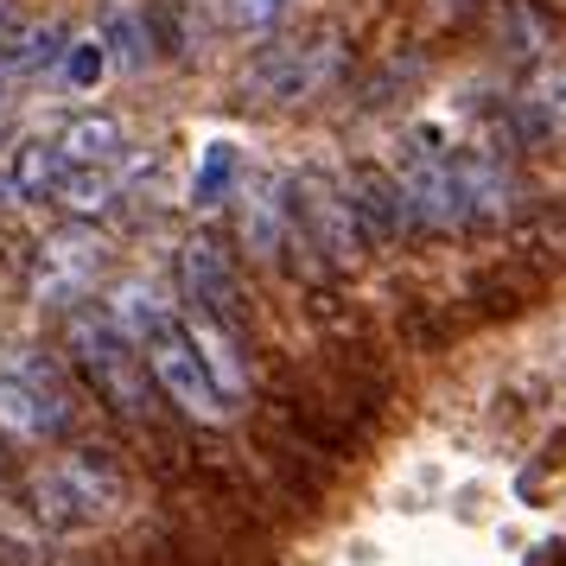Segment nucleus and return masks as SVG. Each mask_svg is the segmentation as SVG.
<instances>
[{
    "label": "nucleus",
    "mask_w": 566,
    "mask_h": 566,
    "mask_svg": "<svg viewBox=\"0 0 566 566\" xmlns=\"http://www.w3.org/2000/svg\"><path fill=\"white\" fill-rule=\"evenodd\" d=\"M395 191L408 205V230H471L503 210L510 179L484 154H427L413 147L395 166Z\"/></svg>",
    "instance_id": "f257e3e1"
},
{
    "label": "nucleus",
    "mask_w": 566,
    "mask_h": 566,
    "mask_svg": "<svg viewBox=\"0 0 566 566\" xmlns=\"http://www.w3.org/2000/svg\"><path fill=\"white\" fill-rule=\"evenodd\" d=\"M64 350L77 363V376L96 395H103L115 413H128V420H147L154 413V376H147V357H140V344H134L103 306H77L64 318Z\"/></svg>",
    "instance_id": "f03ea898"
},
{
    "label": "nucleus",
    "mask_w": 566,
    "mask_h": 566,
    "mask_svg": "<svg viewBox=\"0 0 566 566\" xmlns=\"http://www.w3.org/2000/svg\"><path fill=\"white\" fill-rule=\"evenodd\" d=\"M122 503V478L96 452H64V459L32 471V515L45 528H96Z\"/></svg>",
    "instance_id": "7ed1b4c3"
},
{
    "label": "nucleus",
    "mask_w": 566,
    "mask_h": 566,
    "mask_svg": "<svg viewBox=\"0 0 566 566\" xmlns=\"http://www.w3.org/2000/svg\"><path fill=\"white\" fill-rule=\"evenodd\" d=\"M337 71H344L337 32H300V39L261 45L242 90H249V103H312L337 83Z\"/></svg>",
    "instance_id": "20e7f679"
},
{
    "label": "nucleus",
    "mask_w": 566,
    "mask_h": 566,
    "mask_svg": "<svg viewBox=\"0 0 566 566\" xmlns=\"http://www.w3.org/2000/svg\"><path fill=\"white\" fill-rule=\"evenodd\" d=\"M140 357H147V376H154V388H159V395H166L179 413L205 420V427L230 413V401L217 395L205 357H198V344H191V332H185V318H179L172 306H166L154 325L140 332Z\"/></svg>",
    "instance_id": "39448f33"
},
{
    "label": "nucleus",
    "mask_w": 566,
    "mask_h": 566,
    "mask_svg": "<svg viewBox=\"0 0 566 566\" xmlns=\"http://www.w3.org/2000/svg\"><path fill=\"white\" fill-rule=\"evenodd\" d=\"M0 433L20 446H45V439L71 433V388L52 363L13 357L0 363Z\"/></svg>",
    "instance_id": "423d86ee"
},
{
    "label": "nucleus",
    "mask_w": 566,
    "mask_h": 566,
    "mask_svg": "<svg viewBox=\"0 0 566 566\" xmlns=\"http://www.w3.org/2000/svg\"><path fill=\"white\" fill-rule=\"evenodd\" d=\"M293 191V235L318 249V261L332 268H350V261L369 249L363 242V223H357V205H350V185H337L332 172H306Z\"/></svg>",
    "instance_id": "0eeeda50"
},
{
    "label": "nucleus",
    "mask_w": 566,
    "mask_h": 566,
    "mask_svg": "<svg viewBox=\"0 0 566 566\" xmlns=\"http://www.w3.org/2000/svg\"><path fill=\"white\" fill-rule=\"evenodd\" d=\"M103 274V242L83 230H64L52 242H39V261H32V293L45 306H71L90 293V281Z\"/></svg>",
    "instance_id": "6e6552de"
},
{
    "label": "nucleus",
    "mask_w": 566,
    "mask_h": 566,
    "mask_svg": "<svg viewBox=\"0 0 566 566\" xmlns=\"http://www.w3.org/2000/svg\"><path fill=\"white\" fill-rule=\"evenodd\" d=\"M96 45H103L108 71H147L159 57V32H154V13L140 0H96Z\"/></svg>",
    "instance_id": "1a4fd4ad"
},
{
    "label": "nucleus",
    "mask_w": 566,
    "mask_h": 566,
    "mask_svg": "<svg viewBox=\"0 0 566 566\" xmlns=\"http://www.w3.org/2000/svg\"><path fill=\"white\" fill-rule=\"evenodd\" d=\"M235 217H242V242H249V255L261 261H281L300 235H293V191H286L281 179H249L242 185V205H235Z\"/></svg>",
    "instance_id": "9d476101"
},
{
    "label": "nucleus",
    "mask_w": 566,
    "mask_h": 566,
    "mask_svg": "<svg viewBox=\"0 0 566 566\" xmlns=\"http://www.w3.org/2000/svg\"><path fill=\"white\" fill-rule=\"evenodd\" d=\"M179 293L191 312H210V318H235V268L230 255L210 242V235H191L179 249Z\"/></svg>",
    "instance_id": "9b49d317"
},
{
    "label": "nucleus",
    "mask_w": 566,
    "mask_h": 566,
    "mask_svg": "<svg viewBox=\"0 0 566 566\" xmlns=\"http://www.w3.org/2000/svg\"><path fill=\"white\" fill-rule=\"evenodd\" d=\"M71 45L64 20H13L0 39V77L7 83H32V77H57V57Z\"/></svg>",
    "instance_id": "f8f14e48"
},
{
    "label": "nucleus",
    "mask_w": 566,
    "mask_h": 566,
    "mask_svg": "<svg viewBox=\"0 0 566 566\" xmlns=\"http://www.w3.org/2000/svg\"><path fill=\"white\" fill-rule=\"evenodd\" d=\"M122 159H128V154H122ZM122 159H108V166H71V172L57 179L52 205H64L71 217H103L108 205H122V198H128V179L147 166V159H140V166L128 172Z\"/></svg>",
    "instance_id": "ddd939ff"
},
{
    "label": "nucleus",
    "mask_w": 566,
    "mask_h": 566,
    "mask_svg": "<svg viewBox=\"0 0 566 566\" xmlns=\"http://www.w3.org/2000/svg\"><path fill=\"white\" fill-rule=\"evenodd\" d=\"M350 205H357V223H363V242H401L408 230V205L395 191V172H357L350 179Z\"/></svg>",
    "instance_id": "4468645a"
},
{
    "label": "nucleus",
    "mask_w": 566,
    "mask_h": 566,
    "mask_svg": "<svg viewBox=\"0 0 566 566\" xmlns=\"http://www.w3.org/2000/svg\"><path fill=\"white\" fill-rule=\"evenodd\" d=\"M185 332H191V344H198V357H205L217 395H223V401H242L249 369H242V357H235V344H230V332H223V318H210V312H185Z\"/></svg>",
    "instance_id": "2eb2a0df"
},
{
    "label": "nucleus",
    "mask_w": 566,
    "mask_h": 566,
    "mask_svg": "<svg viewBox=\"0 0 566 566\" xmlns=\"http://www.w3.org/2000/svg\"><path fill=\"white\" fill-rule=\"evenodd\" d=\"M52 140L71 166H108V159L128 154V128H122L115 115H71Z\"/></svg>",
    "instance_id": "dca6fc26"
},
{
    "label": "nucleus",
    "mask_w": 566,
    "mask_h": 566,
    "mask_svg": "<svg viewBox=\"0 0 566 566\" xmlns=\"http://www.w3.org/2000/svg\"><path fill=\"white\" fill-rule=\"evenodd\" d=\"M7 179H13V198L32 205V198H52L57 179L71 172V159L57 154V140H20V147H7Z\"/></svg>",
    "instance_id": "f3484780"
},
{
    "label": "nucleus",
    "mask_w": 566,
    "mask_h": 566,
    "mask_svg": "<svg viewBox=\"0 0 566 566\" xmlns=\"http://www.w3.org/2000/svg\"><path fill=\"white\" fill-rule=\"evenodd\" d=\"M57 77L71 83V90H96V83L108 77V57H103V45H96V32L64 45V57H57Z\"/></svg>",
    "instance_id": "a211bd4d"
},
{
    "label": "nucleus",
    "mask_w": 566,
    "mask_h": 566,
    "mask_svg": "<svg viewBox=\"0 0 566 566\" xmlns=\"http://www.w3.org/2000/svg\"><path fill=\"white\" fill-rule=\"evenodd\" d=\"M528 108H535L547 128H560V134H566V64L541 71V77L528 83Z\"/></svg>",
    "instance_id": "6ab92c4d"
},
{
    "label": "nucleus",
    "mask_w": 566,
    "mask_h": 566,
    "mask_svg": "<svg viewBox=\"0 0 566 566\" xmlns=\"http://www.w3.org/2000/svg\"><path fill=\"white\" fill-rule=\"evenodd\" d=\"M217 7H223V20H230L235 32H249V39L274 32L281 13H286V0H217Z\"/></svg>",
    "instance_id": "aec40b11"
},
{
    "label": "nucleus",
    "mask_w": 566,
    "mask_h": 566,
    "mask_svg": "<svg viewBox=\"0 0 566 566\" xmlns=\"http://www.w3.org/2000/svg\"><path fill=\"white\" fill-rule=\"evenodd\" d=\"M230 172H235V154H230V147H210V159H205V179H198V205H210V191H217V179L230 185Z\"/></svg>",
    "instance_id": "412c9836"
},
{
    "label": "nucleus",
    "mask_w": 566,
    "mask_h": 566,
    "mask_svg": "<svg viewBox=\"0 0 566 566\" xmlns=\"http://www.w3.org/2000/svg\"><path fill=\"white\" fill-rule=\"evenodd\" d=\"M179 7H205V0H179Z\"/></svg>",
    "instance_id": "4be33fe9"
}]
</instances>
